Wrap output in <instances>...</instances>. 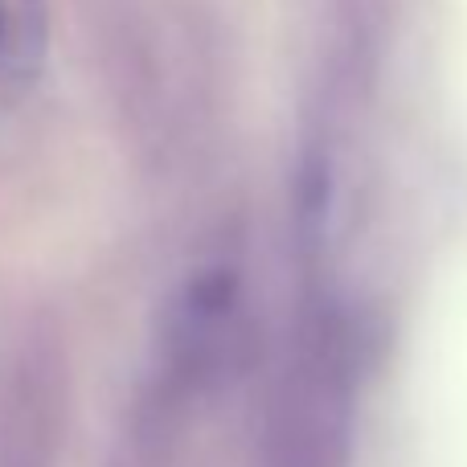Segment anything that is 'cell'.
Here are the masks:
<instances>
[{
    "label": "cell",
    "mask_w": 467,
    "mask_h": 467,
    "mask_svg": "<svg viewBox=\"0 0 467 467\" xmlns=\"http://www.w3.org/2000/svg\"><path fill=\"white\" fill-rule=\"evenodd\" d=\"M46 0H0V78H33L46 57Z\"/></svg>",
    "instance_id": "6da1fadb"
}]
</instances>
